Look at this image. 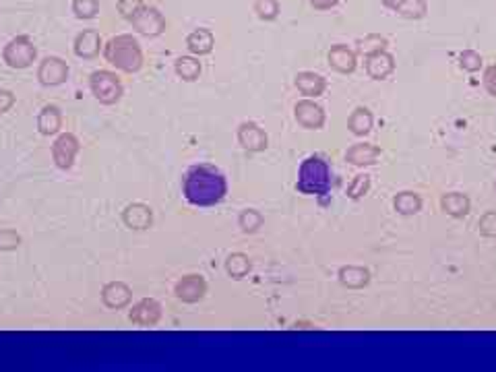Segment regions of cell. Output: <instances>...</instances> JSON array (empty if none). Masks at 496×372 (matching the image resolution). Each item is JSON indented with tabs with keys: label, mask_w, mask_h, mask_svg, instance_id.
<instances>
[{
	"label": "cell",
	"mask_w": 496,
	"mask_h": 372,
	"mask_svg": "<svg viewBox=\"0 0 496 372\" xmlns=\"http://www.w3.org/2000/svg\"><path fill=\"white\" fill-rule=\"evenodd\" d=\"M182 188L187 201L196 207H211L220 203L228 192L224 174L211 166H192L185 176Z\"/></svg>",
	"instance_id": "6da1fadb"
},
{
	"label": "cell",
	"mask_w": 496,
	"mask_h": 372,
	"mask_svg": "<svg viewBox=\"0 0 496 372\" xmlns=\"http://www.w3.org/2000/svg\"><path fill=\"white\" fill-rule=\"evenodd\" d=\"M106 60L110 65H114L116 69L124 71V73H135L141 69L143 65V54L141 48L137 44V39L130 36H118L112 37L104 50Z\"/></svg>",
	"instance_id": "7a4b0ae2"
},
{
	"label": "cell",
	"mask_w": 496,
	"mask_h": 372,
	"mask_svg": "<svg viewBox=\"0 0 496 372\" xmlns=\"http://www.w3.org/2000/svg\"><path fill=\"white\" fill-rule=\"evenodd\" d=\"M331 188V170L321 157H308L298 172V190L304 194H327Z\"/></svg>",
	"instance_id": "3957f363"
},
{
	"label": "cell",
	"mask_w": 496,
	"mask_h": 372,
	"mask_svg": "<svg viewBox=\"0 0 496 372\" xmlns=\"http://www.w3.org/2000/svg\"><path fill=\"white\" fill-rule=\"evenodd\" d=\"M2 56H4V62H6L8 67H13V69H25V67H29V65L34 62V58H36V48H34V44L29 41V37L19 36L6 44Z\"/></svg>",
	"instance_id": "277c9868"
},
{
	"label": "cell",
	"mask_w": 496,
	"mask_h": 372,
	"mask_svg": "<svg viewBox=\"0 0 496 372\" xmlns=\"http://www.w3.org/2000/svg\"><path fill=\"white\" fill-rule=\"evenodd\" d=\"M91 91L102 104H116L122 95V85L118 77L108 71H98L91 74Z\"/></svg>",
	"instance_id": "5b68a950"
},
{
	"label": "cell",
	"mask_w": 496,
	"mask_h": 372,
	"mask_svg": "<svg viewBox=\"0 0 496 372\" xmlns=\"http://www.w3.org/2000/svg\"><path fill=\"white\" fill-rule=\"evenodd\" d=\"M130 21L135 25V29L145 36H159L166 29V21H163L161 13L153 6H141L139 13Z\"/></svg>",
	"instance_id": "8992f818"
},
{
	"label": "cell",
	"mask_w": 496,
	"mask_h": 372,
	"mask_svg": "<svg viewBox=\"0 0 496 372\" xmlns=\"http://www.w3.org/2000/svg\"><path fill=\"white\" fill-rule=\"evenodd\" d=\"M76 153H79V141H76L75 135H60L52 147V157L56 161L58 168L62 170H69L75 161Z\"/></svg>",
	"instance_id": "52a82bcc"
},
{
	"label": "cell",
	"mask_w": 496,
	"mask_h": 372,
	"mask_svg": "<svg viewBox=\"0 0 496 372\" xmlns=\"http://www.w3.org/2000/svg\"><path fill=\"white\" fill-rule=\"evenodd\" d=\"M69 74V67L60 60V58H46L39 65L38 79L43 85H60Z\"/></svg>",
	"instance_id": "ba28073f"
},
{
	"label": "cell",
	"mask_w": 496,
	"mask_h": 372,
	"mask_svg": "<svg viewBox=\"0 0 496 372\" xmlns=\"http://www.w3.org/2000/svg\"><path fill=\"white\" fill-rule=\"evenodd\" d=\"M238 141L240 145L248 151H263L267 147V135L253 122H246L238 131Z\"/></svg>",
	"instance_id": "9c48e42d"
},
{
	"label": "cell",
	"mask_w": 496,
	"mask_h": 372,
	"mask_svg": "<svg viewBox=\"0 0 496 372\" xmlns=\"http://www.w3.org/2000/svg\"><path fill=\"white\" fill-rule=\"evenodd\" d=\"M161 317V306L155 300H141L133 310H130V321L137 325H155Z\"/></svg>",
	"instance_id": "30bf717a"
},
{
	"label": "cell",
	"mask_w": 496,
	"mask_h": 372,
	"mask_svg": "<svg viewBox=\"0 0 496 372\" xmlns=\"http://www.w3.org/2000/svg\"><path fill=\"white\" fill-rule=\"evenodd\" d=\"M205 290H207V286H205V279L201 275H189V277L178 281L176 296L185 300V302H196V300L203 298Z\"/></svg>",
	"instance_id": "8fae6325"
},
{
	"label": "cell",
	"mask_w": 496,
	"mask_h": 372,
	"mask_svg": "<svg viewBox=\"0 0 496 372\" xmlns=\"http://www.w3.org/2000/svg\"><path fill=\"white\" fill-rule=\"evenodd\" d=\"M124 223L128 225V227H133V230H145V227H149L152 225V209L147 207V205H141V203H137V205H130V207H126V211H124Z\"/></svg>",
	"instance_id": "7c38bea8"
},
{
	"label": "cell",
	"mask_w": 496,
	"mask_h": 372,
	"mask_svg": "<svg viewBox=\"0 0 496 372\" xmlns=\"http://www.w3.org/2000/svg\"><path fill=\"white\" fill-rule=\"evenodd\" d=\"M102 300L108 308H122L130 302V290L128 286L114 281V284H108L102 292Z\"/></svg>",
	"instance_id": "4fadbf2b"
},
{
	"label": "cell",
	"mask_w": 496,
	"mask_h": 372,
	"mask_svg": "<svg viewBox=\"0 0 496 372\" xmlns=\"http://www.w3.org/2000/svg\"><path fill=\"white\" fill-rule=\"evenodd\" d=\"M296 118L306 128H319L325 122L323 110L316 104H312V102H300L296 106Z\"/></svg>",
	"instance_id": "5bb4252c"
},
{
	"label": "cell",
	"mask_w": 496,
	"mask_h": 372,
	"mask_svg": "<svg viewBox=\"0 0 496 372\" xmlns=\"http://www.w3.org/2000/svg\"><path fill=\"white\" fill-rule=\"evenodd\" d=\"M100 48H102V39H100V36H98L95 32H91V29L83 32V34L75 39V52L76 56H81V58H93V56H98V54H100Z\"/></svg>",
	"instance_id": "9a60e30c"
},
{
	"label": "cell",
	"mask_w": 496,
	"mask_h": 372,
	"mask_svg": "<svg viewBox=\"0 0 496 372\" xmlns=\"http://www.w3.org/2000/svg\"><path fill=\"white\" fill-rule=\"evenodd\" d=\"M384 6L397 11L399 15L403 17H410V19H418L424 17L426 13V2L424 0H382Z\"/></svg>",
	"instance_id": "2e32d148"
},
{
	"label": "cell",
	"mask_w": 496,
	"mask_h": 372,
	"mask_svg": "<svg viewBox=\"0 0 496 372\" xmlns=\"http://www.w3.org/2000/svg\"><path fill=\"white\" fill-rule=\"evenodd\" d=\"M366 69H368V74L373 79H384L387 74H391V71H393V56H389L387 52L379 50V52L368 56Z\"/></svg>",
	"instance_id": "e0dca14e"
},
{
	"label": "cell",
	"mask_w": 496,
	"mask_h": 372,
	"mask_svg": "<svg viewBox=\"0 0 496 372\" xmlns=\"http://www.w3.org/2000/svg\"><path fill=\"white\" fill-rule=\"evenodd\" d=\"M329 62L333 69H337L340 73H351L356 69V56L351 50H347L345 46H335L329 52Z\"/></svg>",
	"instance_id": "ac0fdd59"
},
{
	"label": "cell",
	"mask_w": 496,
	"mask_h": 372,
	"mask_svg": "<svg viewBox=\"0 0 496 372\" xmlns=\"http://www.w3.org/2000/svg\"><path fill=\"white\" fill-rule=\"evenodd\" d=\"M38 128L41 135H54L60 128V112L54 106H46L39 112Z\"/></svg>",
	"instance_id": "d6986e66"
},
{
	"label": "cell",
	"mask_w": 496,
	"mask_h": 372,
	"mask_svg": "<svg viewBox=\"0 0 496 372\" xmlns=\"http://www.w3.org/2000/svg\"><path fill=\"white\" fill-rule=\"evenodd\" d=\"M187 46H189V50H191L192 54H199V56L201 54H209L211 48H213V36H211L209 29H196V32H192L191 36H189Z\"/></svg>",
	"instance_id": "ffe728a7"
},
{
	"label": "cell",
	"mask_w": 496,
	"mask_h": 372,
	"mask_svg": "<svg viewBox=\"0 0 496 372\" xmlns=\"http://www.w3.org/2000/svg\"><path fill=\"white\" fill-rule=\"evenodd\" d=\"M379 149L373 147V145H356L347 151V161L356 164V166H368V164H375L377 157H379Z\"/></svg>",
	"instance_id": "44dd1931"
},
{
	"label": "cell",
	"mask_w": 496,
	"mask_h": 372,
	"mask_svg": "<svg viewBox=\"0 0 496 372\" xmlns=\"http://www.w3.org/2000/svg\"><path fill=\"white\" fill-rule=\"evenodd\" d=\"M296 85L304 95H321L325 89V81L323 77L314 73H300L296 77Z\"/></svg>",
	"instance_id": "7402d4cb"
},
{
	"label": "cell",
	"mask_w": 496,
	"mask_h": 372,
	"mask_svg": "<svg viewBox=\"0 0 496 372\" xmlns=\"http://www.w3.org/2000/svg\"><path fill=\"white\" fill-rule=\"evenodd\" d=\"M443 209L455 218H461L469 211V201H467V197H463L459 192H451V194L443 197Z\"/></svg>",
	"instance_id": "603a6c76"
},
{
	"label": "cell",
	"mask_w": 496,
	"mask_h": 372,
	"mask_svg": "<svg viewBox=\"0 0 496 372\" xmlns=\"http://www.w3.org/2000/svg\"><path fill=\"white\" fill-rule=\"evenodd\" d=\"M349 128L356 135H366L373 128V116L366 108H358L349 118Z\"/></svg>",
	"instance_id": "cb8c5ba5"
},
{
	"label": "cell",
	"mask_w": 496,
	"mask_h": 372,
	"mask_svg": "<svg viewBox=\"0 0 496 372\" xmlns=\"http://www.w3.org/2000/svg\"><path fill=\"white\" fill-rule=\"evenodd\" d=\"M420 199L412 192H401L397 199H395V209L403 215H412L420 209Z\"/></svg>",
	"instance_id": "d4e9b609"
},
{
	"label": "cell",
	"mask_w": 496,
	"mask_h": 372,
	"mask_svg": "<svg viewBox=\"0 0 496 372\" xmlns=\"http://www.w3.org/2000/svg\"><path fill=\"white\" fill-rule=\"evenodd\" d=\"M176 73L180 74L185 81H194V79L199 77V73H201V65H199L194 58L185 56V58H180V60L176 62Z\"/></svg>",
	"instance_id": "484cf974"
},
{
	"label": "cell",
	"mask_w": 496,
	"mask_h": 372,
	"mask_svg": "<svg viewBox=\"0 0 496 372\" xmlns=\"http://www.w3.org/2000/svg\"><path fill=\"white\" fill-rule=\"evenodd\" d=\"M342 281L345 286H351V288H360L368 281V273L364 269H354V267H347L342 269Z\"/></svg>",
	"instance_id": "4316f807"
},
{
	"label": "cell",
	"mask_w": 496,
	"mask_h": 372,
	"mask_svg": "<svg viewBox=\"0 0 496 372\" xmlns=\"http://www.w3.org/2000/svg\"><path fill=\"white\" fill-rule=\"evenodd\" d=\"M226 269H228V273L232 275V277L240 279V277H244V275L248 273L250 263H248V259H246L244 255H232V257L228 259Z\"/></svg>",
	"instance_id": "83f0119b"
},
{
	"label": "cell",
	"mask_w": 496,
	"mask_h": 372,
	"mask_svg": "<svg viewBox=\"0 0 496 372\" xmlns=\"http://www.w3.org/2000/svg\"><path fill=\"white\" fill-rule=\"evenodd\" d=\"M73 11L79 19H93L100 11V4H98V0H75Z\"/></svg>",
	"instance_id": "f1b7e54d"
},
{
	"label": "cell",
	"mask_w": 496,
	"mask_h": 372,
	"mask_svg": "<svg viewBox=\"0 0 496 372\" xmlns=\"http://www.w3.org/2000/svg\"><path fill=\"white\" fill-rule=\"evenodd\" d=\"M255 11L259 13L261 19L271 21V19L277 17V13H279V4H277V0H255Z\"/></svg>",
	"instance_id": "f546056e"
},
{
	"label": "cell",
	"mask_w": 496,
	"mask_h": 372,
	"mask_svg": "<svg viewBox=\"0 0 496 372\" xmlns=\"http://www.w3.org/2000/svg\"><path fill=\"white\" fill-rule=\"evenodd\" d=\"M261 223H263V218L257 211H253V209H248V211H244L240 215V227L244 232H255L257 227H261Z\"/></svg>",
	"instance_id": "4dcf8cb0"
},
{
	"label": "cell",
	"mask_w": 496,
	"mask_h": 372,
	"mask_svg": "<svg viewBox=\"0 0 496 372\" xmlns=\"http://www.w3.org/2000/svg\"><path fill=\"white\" fill-rule=\"evenodd\" d=\"M141 6H143V0H120V2H118V11H120V15L126 17V19H133V17L139 13Z\"/></svg>",
	"instance_id": "1f68e13d"
},
{
	"label": "cell",
	"mask_w": 496,
	"mask_h": 372,
	"mask_svg": "<svg viewBox=\"0 0 496 372\" xmlns=\"http://www.w3.org/2000/svg\"><path fill=\"white\" fill-rule=\"evenodd\" d=\"M461 67L465 69V71H478L480 67H482V58L476 54V52H463L461 54Z\"/></svg>",
	"instance_id": "d6a6232c"
},
{
	"label": "cell",
	"mask_w": 496,
	"mask_h": 372,
	"mask_svg": "<svg viewBox=\"0 0 496 372\" xmlns=\"http://www.w3.org/2000/svg\"><path fill=\"white\" fill-rule=\"evenodd\" d=\"M480 232H482L484 236L496 238V213L495 211L486 213V215L480 220Z\"/></svg>",
	"instance_id": "836d02e7"
},
{
	"label": "cell",
	"mask_w": 496,
	"mask_h": 372,
	"mask_svg": "<svg viewBox=\"0 0 496 372\" xmlns=\"http://www.w3.org/2000/svg\"><path fill=\"white\" fill-rule=\"evenodd\" d=\"M19 242H21V238L15 232H11V230L0 232V251H13L19 246Z\"/></svg>",
	"instance_id": "e575fe53"
},
{
	"label": "cell",
	"mask_w": 496,
	"mask_h": 372,
	"mask_svg": "<svg viewBox=\"0 0 496 372\" xmlns=\"http://www.w3.org/2000/svg\"><path fill=\"white\" fill-rule=\"evenodd\" d=\"M368 176H356V182L349 186V197L351 199H358V197H362L366 190H368Z\"/></svg>",
	"instance_id": "d590c367"
},
{
	"label": "cell",
	"mask_w": 496,
	"mask_h": 372,
	"mask_svg": "<svg viewBox=\"0 0 496 372\" xmlns=\"http://www.w3.org/2000/svg\"><path fill=\"white\" fill-rule=\"evenodd\" d=\"M13 104H15L13 93L6 91V89H0V112H6L11 106H13Z\"/></svg>",
	"instance_id": "8d00e7d4"
},
{
	"label": "cell",
	"mask_w": 496,
	"mask_h": 372,
	"mask_svg": "<svg viewBox=\"0 0 496 372\" xmlns=\"http://www.w3.org/2000/svg\"><path fill=\"white\" fill-rule=\"evenodd\" d=\"M484 83H486V89H488L492 95H496V67H490V69L486 71Z\"/></svg>",
	"instance_id": "74e56055"
},
{
	"label": "cell",
	"mask_w": 496,
	"mask_h": 372,
	"mask_svg": "<svg viewBox=\"0 0 496 372\" xmlns=\"http://www.w3.org/2000/svg\"><path fill=\"white\" fill-rule=\"evenodd\" d=\"M310 4H312L314 8H321V11H325V8H331V6H335V4H337V0H310Z\"/></svg>",
	"instance_id": "f35d334b"
}]
</instances>
